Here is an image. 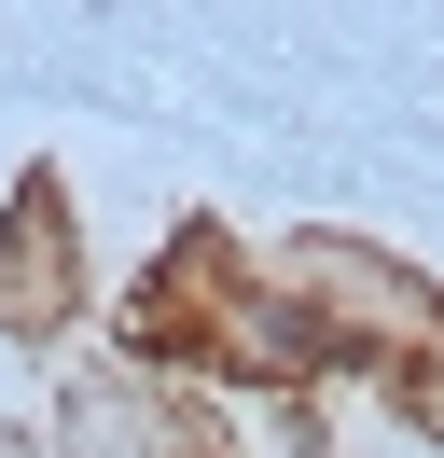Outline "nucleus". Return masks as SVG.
<instances>
[{"instance_id": "f257e3e1", "label": "nucleus", "mask_w": 444, "mask_h": 458, "mask_svg": "<svg viewBox=\"0 0 444 458\" xmlns=\"http://www.w3.org/2000/svg\"><path fill=\"white\" fill-rule=\"evenodd\" d=\"M70 306V223H56V195L28 181L14 195V319H56Z\"/></svg>"}]
</instances>
